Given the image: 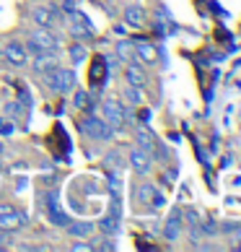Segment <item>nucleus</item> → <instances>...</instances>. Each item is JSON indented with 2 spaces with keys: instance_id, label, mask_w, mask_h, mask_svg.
<instances>
[{
  "instance_id": "nucleus-1",
  "label": "nucleus",
  "mask_w": 241,
  "mask_h": 252,
  "mask_svg": "<svg viewBox=\"0 0 241 252\" xmlns=\"http://www.w3.org/2000/svg\"><path fill=\"white\" fill-rule=\"evenodd\" d=\"M65 16H68V32L76 36V39H88V36H94V26H91L88 16H83L78 8L65 11Z\"/></svg>"
},
{
  "instance_id": "nucleus-2",
  "label": "nucleus",
  "mask_w": 241,
  "mask_h": 252,
  "mask_svg": "<svg viewBox=\"0 0 241 252\" xmlns=\"http://www.w3.org/2000/svg\"><path fill=\"white\" fill-rule=\"evenodd\" d=\"M73 83H76V73L68 68H52L44 78V86L50 91H57V94H65L68 89H73Z\"/></svg>"
},
{
  "instance_id": "nucleus-3",
  "label": "nucleus",
  "mask_w": 241,
  "mask_h": 252,
  "mask_svg": "<svg viewBox=\"0 0 241 252\" xmlns=\"http://www.w3.org/2000/svg\"><path fill=\"white\" fill-rule=\"evenodd\" d=\"M44 216H47V221L54 223V226H65V223L70 221L68 213H65L62 205H60V192L57 190H50L44 195Z\"/></svg>"
},
{
  "instance_id": "nucleus-4",
  "label": "nucleus",
  "mask_w": 241,
  "mask_h": 252,
  "mask_svg": "<svg viewBox=\"0 0 241 252\" xmlns=\"http://www.w3.org/2000/svg\"><path fill=\"white\" fill-rule=\"evenodd\" d=\"M80 130L86 138H94V141H107V138H112V125H107L101 117H83L80 120Z\"/></svg>"
},
{
  "instance_id": "nucleus-5",
  "label": "nucleus",
  "mask_w": 241,
  "mask_h": 252,
  "mask_svg": "<svg viewBox=\"0 0 241 252\" xmlns=\"http://www.w3.org/2000/svg\"><path fill=\"white\" fill-rule=\"evenodd\" d=\"M26 47H29L34 55L36 52H52V50H57V39H54V34L50 29H36L29 34V39H26Z\"/></svg>"
},
{
  "instance_id": "nucleus-6",
  "label": "nucleus",
  "mask_w": 241,
  "mask_h": 252,
  "mask_svg": "<svg viewBox=\"0 0 241 252\" xmlns=\"http://www.w3.org/2000/svg\"><path fill=\"white\" fill-rule=\"evenodd\" d=\"M101 115H104V123L112 125V127H122L125 120H127V112L117 99H107L104 104H101Z\"/></svg>"
},
{
  "instance_id": "nucleus-7",
  "label": "nucleus",
  "mask_w": 241,
  "mask_h": 252,
  "mask_svg": "<svg viewBox=\"0 0 241 252\" xmlns=\"http://www.w3.org/2000/svg\"><path fill=\"white\" fill-rule=\"evenodd\" d=\"M34 21L39 26H44V29H52V26L60 21V11L54 5H36L34 8Z\"/></svg>"
},
{
  "instance_id": "nucleus-8",
  "label": "nucleus",
  "mask_w": 241,
  "mask_h": 252,
  "mask_svg": "<svg viewBox=\"0 0 241 252\" xmlns=\"http://www.w3.org/2000/svg\"><path fill=\"white\" fill-rule=\"evenodd\" d=\"M29 223V216L24 211H11V213H0V231H16Z\"/></svg>"
},
{
  "instance_id": "nucleus-9",
  "label": "nucleus",
  "mask_w": 241,
  "mask_h": 252,
  "mask_svg": "<svg viewBox=\"0 0 241 252\" xmlns=\"http://www.w3.org/2000/svg\"><path fill=\"white\" fill-rule=\"evenodd\" d=\"M3 55H5V60L11 65H16V68H21V65L29 63V55H26V50L18 42H8L3 47Z\"/></svg>"
},
{
  "instance_id": "nucleus-10",
  "label": "nucleus",
  "mask_w": 241,
  "mask_h": 252,
  "mask_svg": "<svg viewBox=\"0 0 241 252\" xmlns=\"http://www.w3.org/2000/svg\"><path fill=\"white\" fill-rule=\"evenodd\" d=\"M130 164L135 166L140 174H145L148 169H151V154L143 151L140 146H135V148H130Z\"/></svg>"
},
{
  "instance_id": "nucleus-11",
  "label": "nucleus",
  "mask_w": 241,
  "mask_h": 252,
  "mask_svg": "<svg viewBox=\"0 0 241 252\" xmlns=\"http://www.w3.org/2000/svg\"><path fill=\"white\" fill-rule=\"evenodd\" d=\"M31 65H34L36 73H50L52 68H57V58H54L52 52H36Z\"/></svg>"
},
{
  "instance_id": "nucleus-12",
  "label": "nucleus",
  "mask_w": 241,
  "mask_h": 252,
  "mask_svg": "<svg viewBox=\"0 0 241 252\" xmlns=\"http://www.w3.org/2000/svg\"><path fill=\"white\" fill-rule=\"evenodd\" d=\"M104 76H107V60L101 58V55H96L94 63H91V70H88V81L94 83V86H101Z\"/></svg>"
},
{
  "instance_id": "nucleus-13",
  "label": "nucleus",
  "mask_w": 241,
  "mask_h": 252,
  "mask_svg": "<svg viewBox=\"0 0 241 252\" xmlns=\"http://www.w3.org/2000/svg\"><path fill=\"white\" fill-rule=\"evenodd\" d=\"M125 78H127V83H133V86H145V70L140 68V65H137V63H133V60H130L127 63V68H125Z\"/></svg>"
},
{
  "instance_id": "nucleus-14",
  "label": "nucleus",
  "mask_w": 241,
  "mask_h": 252,
  "mask_svg": "<svg viewBox=\"0 0 241 252\" xmlns=\"http://www.w3.org/2000/svg\"><path fill=\"white\" fill-rule=\"evenodd\" d=\"M137 198H140L143 203H153L156 208H161V205H163V195H161V192H156L148 182H143L140 188H137Z\"/></svg>"
},
{
  "instance_id": "nucleus-15",
  "label": "nucleus",
  "mask_w": 241,
  "mask_h": 252,
  "mask_svg": "<svg viewBox=\"0 0 241 252\" xmlns=\"http://www.w3.org/2000/svg\"><path fill=\"white\" fill-rule=\"evenodd\" d=\"M135 141H137V146H140L143 151H148V154H153V151H156V138H153V133H151L148 127H137Z\"/></svg>"
},
{
  "instance_id": "nucleus-16",
  "label": "nucleus",
  "mask_w": 241,
  "mask_h": 252,
  "mask_svg": "<svg viewBox=\"0 0 241 252\" xmlns=\"http://www.w3.org/2000/svg\"><path fill=\"white\" fill-rule=\"evenodd\" d=\"M65 229H68L70 237H88L91 231H94V223L91 221H68Z\"/></svg>"
},
{
  "instance_id": "nucleus-17",
  "label": "nucleus",
  "mask_w": 241,
  "mask_h": 252,
  "mask_svg": "<svg viewBox=\"0 0 241 252\" xmlns=\"http://www.w3.org/2000/svg\"><path fill=\"white\" fill-rule=\"evenodd\" d=\"M135 52H137V58H140L143 63H156V58H159V55H156V47L151 42H137Z\"/></svg>"
},
{
  "instance_id": "nucleus-18",
  "label": "nucleus",
  "mask_w": 241,
  "mask_h": 252,
  "mask_svg": "<svg viewBox=\"0 0 241 252\" xmlns=\"http://www.w3.org/2000/svg\"><path fill=\"white\" fill-rule=\"evenodd\" d=\"M3 115L8 120H21L26 115V104H24L21 99H18V101H8V104L3 107Z\"/></svg>"
},
{
  "instance_id": "nucleus-19",
  "label": "nucleus",
  "mask_w": 241,
  "mask_h": 252,
  "mask_svg": "<svg viewBox=\"0 0 241 252\" xmlns=\"http://www.w3.org/2000/svg\"><path fill=\"white\" fill-rule=\"evenodd\" d=\"M179 223H182L179 211H174L169 216V221H166V239H177L179 237Z\"/></svg>"
},
{
  "instance_id": "nucleus-20",
  "label": "nucleus",
  "mask_w": 241,
  "mask_h": 252,
  "mask_svg": "<svg viewBox=\"0 0 241 252\" xmlns=\"http://www.w3.org/2000/svg\"><path fill=\"white\" fill-rule=\"evenodd\" d=\"M143 8H137V5H130L127 11H125V21L130 26H143Z\"/></svg>"
},
{
  "instance_id": "nucleus-21",
  "label": "nucleus",
  "mask_w": 241,
  "mask_h": 252,
  "mask_svg": "<svg viewBox=\"0 0 241 252\" xmlns=\"http://www.w3.org/2000/svg\"><path fill=\"white\" fill-rule=\"evenodd\" d=\"M117 55H119V58H122V60H133L135 58V44H130L127 39H122V42H119L117 44Z\"/></svg>"
},
{
  "instance_id": "nucleus-22",
  "label": "nucleus",
  "mask_w": 241,
  "mask_h": 252,
  "mask_svg": "<svg viewBox=\"0 0 241 252\" xmlns=\"http://www.w3.org/2000/svg\"><path fill=\"white\" fill-rule=\"evenodd\" d=\"M125 96L130 104H140L143 101V94H140V86H133V83H127V89H125Z\"/></svg>"
},
{
  "instance_id": "nucleus-23",
  "label": "nucleus",
  "mask_w": 241,
  "mask_h": 252,
  "mask_svg": "<svg viewBox=\"0 0 241 252\" xmlns=\"http://www.w3.org/2000/svg\"><path fill=\"white\" fill-rule=\"evenodd\" d=\"M13 130H16L13 120H8V117H0V135H13Z\"/></svg>"
},
{
  "instance_id": "nucleus-24",
  "label": "nucleus",
  "mask_w": 241,
  "mask_h": 252,
  "mask_svg": "<svg viewBox=\"0 0 241 252\" xmlns=\"http://www.w3.org/2000/svg\"><path fill=\"white\" fill-rule=\"evenodd\" d=\"M70 58H73V63H80L83 58H86V47H83V44H73V47H70Z\"/></svg>"
},
{
  "instance_id": "nucleus-25",
  "label": "nucleus",
  "mask_w": 241,
  "mask_h": 252,
  "mask_svg": "<svg viewBox=\"0 0 241 252\" xmlns=\"http://www.w3.org/2000/svg\"><path fill=\"white\" fill-rule=\"evenodd\" d=\"M86 104V91H78L76 94V107H83Z\"/></svg>"
},
{
  "instance_id": "nucleus-26",
  "label": "nucleus",
  "mask_w": 241,
  "mask_h": 252,
  "mask_svg": "<svg viewBox=\"0 0 241 252\" xmlns=\"http://www.w3.org/2000/svg\"><path fill=\"white\" fill-rule=\"evenodd\" d=\"M11 211H16V205H11V203H0V213H11Z\"/></svg>"
},
{
  "instance_id": "nucleus-27",
  "label": "nucleus",
  "mask_w": 241,
  "mask_h": 252,
  "mask_svg": "<svg viewBox=\"0 0 241 252\" xmlns=\"http://www.w3.org/2000/svg\"><path fill=\"white\" fill-rule=\"evenodd\" d=\"M0 156H3V143H0Z\"/></svg>"
},
{
  "instance_id": "nucleus-28",
  "label": "nucleus",
  "mask_w": 241,
  "mask_h": 252,
  "mask_svg": "<svg viewBox=\"0 0 241 252\" xmlns=\"http://www.w3.org/2000/svg\"><path fill=\"white\" fill-rule=\"evenodd\" d=\"M0 58H3V47H0Z\"/></svg>"
}]
</instances>
